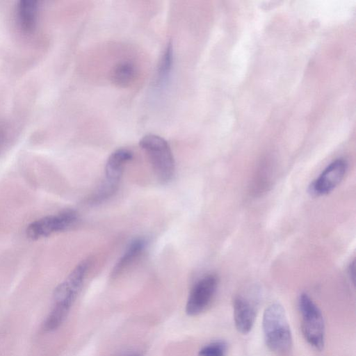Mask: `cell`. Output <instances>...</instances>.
I'll return each instance as SVG.
<instances>
[{"label":"cell","instance_id":"obj_1","mask_svg":"<svg viewBox=\"0 0 356 356\" xmlns=\"http://www.w3.org/2000/svg\"><path fill=\"white\" fill-rule=\"evenodd\" d=\"M89 265L88 259L83 260L56 286L54 292L53 307L44 323L45 330L54 331L63 323L81 288Z\"/></svg>","mask_w":356,"mask_h":356},{"label":"cell","instance_id":"obj_2","mask_svg":"<svg viewBox=\"0 0 356 356\" xmlns=\"http://www.w3.org/2000/svg\"><path fill=\"white\" fill-rule=\"evenodd\" d=\"M262 330L268 348L277 355L286 356L293 348V337L287 316L282 305L270 304L262 318Z\"/></svg>","mask_w":356,"mask_h":356},{"label":"cell","instance_id":"obj_3","mask_svg":"<svg viewBox=\"0 0 356 356\" xmlns=\"http://www.w3.org/2000/svg\"><path fill=\"white\" fill-rule=\"evenodd\" d=\"M298 308L304 339L314 349L322 350L325 341V324L321 310L306 293L300 295Z\"/></svg>","mask_w":356,"mask_h":356},{"label":"cell","instance_id":"obj_4","mask_svg":"<svg viewBox=\"0 0 356 356\" xmlns=\"http://www.w3.org/2000/svg\"><path fill=\"white\" fill-rule=\"evenodd\" d=\"M140 148L145 152L158 179L165 184L171 180L175 172V160L168 142L155 134L143 136Z\"/></svg>","mask_w":356,"mask_h":356},{"label":"cell","instance_id":"obj_5","mask_svg":"<svg viewBox=\"0 0 356 356\" xmlns=\"http://www.w3.org/2000/svg\"><path fill=\"white\" fill-rule=\"evenodd\" d=\"M133 152L126 148L114 151L108 158L105 180L90 199L91 204H99L113 195L118 188L125 164L133 158Z\"/></svg>","mask_w":356,"mask_h":356},{"label":"cell","instance_id":"obj_6","mask_svg":"<svg viewBox=\"0 0 356 356\" xmlns=\"http://www.w3.org/2000/svg\"><path fill=\"white\" fill-rule=\"evenodd\" d=\"M218 284V278L214 274L206 275L197 280L191 288L186 301V314L195 316L206 311L214 298Z\"/></svg>","mask_w":356,"mask_h":356},{"label":"cell","instance_id":"obj_7","mask_svg":"<svg viewBox=\"0 0 356 356\" xmlns=\"http://www.w3.org/2000/svg\"><path fill=\"white\" fill-rule=\"evenodd\" d=\"M77 220V213L72 209L47 216L31 222L26 228V235L32 240L47 237L67 229Z\"/></svg>","mask_w":356,"mask_h":356},{"label":"cell","instance_id":"obj_8","mask_svg":"<svg viewBox=\"0 0 356 356\" xmlns=\"http://www.w3.org/2000/svg\"><path fill=\"white\" fill-rule=\"evenodd\" d=\"M347 162L338 159L330 163L309 187L312 195H325L334 190L342 181L347 170Z\"/></svg>","mask_w":356,"mask_h":356},{"label":"cell","instance_id":"obj_9","mask_svg":"<svg viewBox=\"0 0 356 356\" xmlns=\"http://www.w3.org/2000/svg\"><path fill=\"white\" fill-rule=\"evenodd\" d=\"M254 300L243 295H237L233 300V316L236 329L242 334H248L252 329L257 314Z\"/></svg>","mask_w":356,"mask_h":356},{"label":"cell","instance_id":"obj_10","mask_svg":"<svg viewBox=\"0 0 356 356\" xmlns=\"http://www.w3.org/2000/svg\"><path fill=\"white\" fill-rule=\"evenodd\" d=\"M38 9V1H37L24 0L19 2L17 6L18 21L24 32H32L35 28Z\"/></svg>","mask_w":356,"mask_h":356},{"label":"cell","instance_id":"obj_11","mask_svg":"<svg viewBox=\"0 0 356 356\" xmlns=\"http://www.w3.org/2000/svg\"><path fill=\"white\" fill-rule=\"evenodd\" d=\"M138 70L130 60H122L115 65L111 72L112 83L119 88H127L136 79Z\"/></svg>","mask_w":356,"mask_h":356},{"label":"cell","instance_id":"obj_12","mask_svg":"<svg viewBox=\"0 0 356 356\" xmlns=\"http://www.w3.org/2000/svg\"><path fill=\"white\" fill-rule=\"evenodd\" d=\"M145 245L146 241L143 238L133 240L113 267L111 273L112 277L118 276L129 266L143 252Z\"/></svg>","mask_w":356,"mask_h":356},{"label":"cell","instance_id":"obj_13","mask_svg":"<svg viewBox=\"0 0 356 356\" xmlns=\"http://www.w3.org/2000/svg\"><path fill=\"white\" fill-rule=\"evenodd\" d=\"M173 47L169 42L161 58L157 73L156 83L159 86L163 84L168 80L173 65Z\"/></svg>","mask_w":356,"mask_h":356},{"label":"cell","instance_id":"obj_14","mask_svg":"<svg viewBox=\"0 0 356 356\" xmlns=\"http://www.w3.org/2000/svg\"><path fill=\"white\" fill-rule=\"evenodd\" d=\"M227 343L223 340L213 341L200 348L198 356H226Z\"/></svg>","mask_w":356,"mask_h":356},{"label":"cell","instance_id":"obj_15","mask_svg":"<svg viewBox=\"0 0 356 356\" xmlns=\"http://www.w3.org/2000/svg\"><path fill=\"white\" fill-rule=\"evenodd\" d=\"M354 269H355V264H354V262H353L350 265V268H349V270H348V272H349V275L350 277V279L353 281L354 280Z\"/></svg>","mask_w":356,"mask_h":356},{"label":"cell","instance_id":"obj_16","mask_svg":"<svg viewBox=\"0 0 356 356\" xmlns=\"http://www.w3.org/2000/svg\"><path fill=\"white\" fill-rule=\"evenodd\" d=\"M126 356H140L138 353H131L129 355H127Z\"/></svg>","mask_w":356,"mask_h":356}]
</instances>
